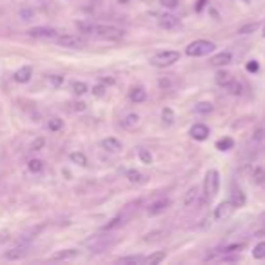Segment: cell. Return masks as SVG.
<instances>
[{
	"instance_id": "obj_50",
	"label": "cell",
	"mask_w": 265,
	"mask_h": 265,
	"mask_svg": "<svg viewBox=\"0 0 265 265\" xmlns=\"http://www.w3.org/2000/svg\"><path fill=\"white\" fill-rule=\"evenodd\" d=\"M264 36H265V27H264Z\"/></svg>"
},
{
	"instance_id": "obj_14",
	"label": "cell",
	"mask_w": 265,
	"mask_h": 265,
	"mask_svg": "<svg viewBox=\"0 0 265 265\" xmlns=\"http://www.w3.org/2000/svg\"><path fill=\"white\" fill-rule=\"evenodd\" d=\"M26 254H27V245H18V247L7 251V253L4 254V258L6 260H20V258H24Z\"/></svg>"
},
{
	"instance_id": "obj_26",
	"label": "cell",
	"mask_w": 265,
	"mask_h": 265,
	"mask_svg": "<svg viewBox=\"0 0 265 265\" xmlns=\"http://www.w3.org/2000/svg\"><path fill=\"white\" fill-rule=\"evenodd\" d=\"M212 109H214V107H212L211 102H200V104H196V106H194V111H196L198 115H209Z\"/></svg>"
},
{
	"instance_id": "obj_20",
	"label": "cell",
	"mask_w": 265,
	"mask_h": 265,
	"mask_svg": "<svg viewBox=\"0 0 265 265\" xmlns=\"http://www.w3.org/2000/svg\"><path fill=\"white\" fill-rule=\"evenodd\" d=\"M251 178H253V182L254 184H258V186L265 184V169L256 165V167L253 169V173H251Z\"/></svg>"
},
{
	"instance_id": "obj_5",
	"label": "cell",
	"mask_w": 265,
	"mask_h": 265,
	"mask_svg": "<svg viewBox=\"0 0 265 265\" xmlns=\"http://www.w3.org/2000/svg\"><path fill=\"white\" fill-rule=\"evenodd\" d=\"M54 40H56V44L62 46V48L79 49V48H84L85 46L84 36H80V35H56Z\"/></svg>"
},
{
	"instance_id": "obj_51",
	"label": "cell",
	"mask_w": 265,
	"mask_h": 265,
	"mask_svg": "<svg viewBox=\"0 0 265 265\" xmlns=\"http://www.w3.org/2000/svg\"><path fill=\"white\" fill-rule=\"evenodd\" d=\"M264 220H265V212H264Z\"/></svg>"
},
{
	"instance_id": "obj_37",
	"label": "cell",
	"mask_w": 265,
	"mask_h": 265,
	"mask_svg": "<svg viewBox=\"0 0 265 265\" xmlns=\"http://www.w3.org/2000/svg\"><path fill=\"white\" fill-rule=\"evenodd\" d=\"M120 264H140V262H144L142 256H126V258H120L118 260Z\"/></svg>"
},
{
	"instance_id": "obj_35",
	"label": "cell",
	"mask_w": 265,
	"mask_h": 265,
	"mask_svg": "<svg viewBox=\"0 0 265 265\" xmlns=\"http://www.w3.org/2000/svg\"><path fill=\"white\" fill-rule=\"evenodd\" d=\"M62 127H64V122L60 120V118H51V120L48 122V129L49 131H60Z\"/></svg>"
},
{
	"instance_id": "obj_47",
	"label": "cell",
	"mask_w": 265,
	"mask_h": 265,
	"mask_svg": "<svg viewBox=\"0 0 265 265\" xmlns=\"http://www.w3.org/2000/svg\"><path fill=\"white\" fill-rule=\"evenodd\" d=\"M262 138H264V129H258L256 134H254V140H262Z\"/></svg>"
},
{
	"instance_id": "obj_46",
	"label": "cell",
	"mask_w": 265,
	"mask_h": 265,
	"mask_svg": "<svg viewBox=\"0 0 265 265\" xmlns=\"http://www.w3.org/2000/svg\"><path fill=\"white\" fill-rule=\"evenodd\" d=\"M85 109V104L84 102H77L75 104V111H84Z\"/></svg>"
},
{
	"instance_id": "obj_49",
	"label": "cell",
	"mask_w": 265,
	"mask_h": 265,
	"mask_svg": "<svg viewBox=\"0 0 265 265\" xmlns=\"http://www.w3.org/2000/svg\"><path fill=\"white\" fill-rule=\"evenodd\" d=\"M118 2H120V4H127V2H129V0H118Z\"/></svg>"
},
{
	"instance_id": "obj_29",
	"label": "cell",
	"mask_w": 265,
	"mask_h": 265,
	"mask_svg": "<svg viewBox=\"0 0 265 265\" xmlns=\"http://www.w3.org/2000/svg\"><path fill=\"white\" fill-rule=\"evenodd\" d=\"M258 22H251V24H245L241 26V27H238V35H251V33H254V31L258 29Z\"/></svg>"
},
{
	"instance_id": "obj_43",
	"label": "cell",
	"mask_w": 265,
	"mask_h": 265,
	"mask_svg": "<svg viewBox=\"0 0 265 265\" xmlns=\"http://www.w3.org/2000/svg\"><path fill=\"white\" fill-rule=\"evenodd\" d=\"M158 85H160L162 89H167V87H171V80H169V79H160V80H158Z\"/></svg>"
},
{
	"instance_id": "obj_9",
	"label": "cell",
	"mask_w": 265,
	"mask_h": 265,
	"mask_svg": "<svg viewBox=\"0 0 265 265\" xmlns=\"http://www.w3.org/2000/svg\"><path fill=\"white\" fill-rule=\"evenodd\" d=\"M231 60H233L231 51H222V53L214 54L211 60H209V64H211L212 67H223V66H227V64H231Z\"/></svg>"
},
{
	"instance_id": "obj_1",
	"label": "cell",
	"mask_w": 265,
	"mask_h": 265,
	"mask_svg": "<svg viewBox=\"0 0 265 265\" xmlns=\"http://www.w3.org/2000/svg\"><path fill=\"white\" fill-rule=\"evenodd\" d=\"M220 189V175L216 169H209L204 178V194L207 200H212L218 194Z\"/></svg>"
},
{
	"instance_id": "obj_30",
	"label": "cell",
	"mask_w": 265,
	"mask_h": 265,
	"mask_svg": "<svg viewBox=\"0 0 265 265\" xmlns=\"http://www.w3.org/2000/svg\"><path fill=\"white\" fill-rule=\"evenodd\" d=\"M214 80H216L218 85H222V87H223V85H225L231 80V75L227 71H223V69H222V71H218L216 75H214Z\"/></svg>"
},
{
	"instance_id": "obj_22",
	"label": "cell",
	"mask_w": 265,
	"mask_h": 265,
	"mask_svg": "<svg viewBox=\"0 0 265 265\" xmlns=\"http://www.w3.org/2000/svg\"><path fill=\"white\" fill-rule=\"evenodd\" d=\"M223 87H225V91H227V93H231V95H240V93H241V84L238 82V80L231 79L227 84L223 85Z\"/></svg>"
},
{
	"instance_id": "obj_38",
	"label": "cell",
	"mask_w": 265,
	"mask_h": 265,
	"mask_svg": "<svg viewBox=\"0 0 265 265\" xmlns=\"http://www.w3.org/2000/svg\"><path fill=\"white\" fill-rule=\"evenodd\" d=\"M160 4H162L165 9H176V7H178V0H160Z\"/></svg>"
},
{
	"instance_id": "obj_18",
	"label": "cell",
	"mask_w": 265,
	"mask_h": 265,
	"mask_svg": "<svg viewBox=\"0 0 265 265\" xmlns=\"http://www.w3.org/2000/svg\"><path fill=\"white\" fill-rule=\"evenodd\" d=\"M165 251H158V253H153L151 256H147V258H144V264H147V265H157V264H160V262H163L165 260Z\"/></svg>"
},
{
	"instance_id": "obj_41",
	"label": "cell",
	"mask_w": 265,
	"mask_h": 265,
	"mask_svg": "<svg viewBox=\"0 0 265 265\" xmlns=\"http://www.w3.org/2000/svg\"><path fill=\"white\" fill-rule=\"evenodd\" d=\"M104 91H106V85L98 84V85H95V87H93V95H97V97H102Z\"/></svg>"
},
{
	"instance_id": "obj_25",
	"label": "cell",
	"mask_w": 265,
	"mask_h": 265,
	"mask_svg": "<svg viewBox=\"0 0 265 265\" xmlns=\"http://www.w3.org/2000/svg\"><path fill=\"white\" fill-rule=\"evenodd\" d=\"M71 89H73V93H75V95L82 97V95H85V93L89 91V87H87V84H85V82H79V80H77V82H73V84H71Z\"/></svg>"
},
{
	"instance_id": "obj_32",
	"label": "cell",
	"mask_w": 265,
	"mask_h": 265,
	"mask_svg": "<svg viewBox=\"0 0 265 265\" xmlns=\"http://www.w3.org/2000/svg\"><path fill=\"white\" fill-rule=\"evenodd\" d=\"M75 26L79 27L80 33H85V35H93V26L95 24H91V22H75Z\"/></svg>"
},
{
	"instance_id": "obj_39",
	"label": "cell",
	"mask_w": 265,
	"mask_h": 265,
	"mask_svg": "<svg viewBox=\"0 0 265 265\" xmlns=\"http://www.w3.org/2000/svg\"><path fill=\"white\" fill-rule=\"evenodd\" d=\"M245 245L243 243H233V245H229V247L223 249V253H238L240 249H243Z\"/></svg>"
},
{
	"instance_id": "obj_2",
	"label": "cell",
	"mask_w": 265,
	"mask_h": 265,
	"mask_svg": "<svg viewBox=\"0 0 265 265\" xmlns=\"http://www.w3.org/2000/svg\"><path fill=\"white\" fill-rule=\"evenodd\" d=\"M93 35L100 36L104 40H122L124 38V31L120 27L109 24H95L93 26Z\"/></svg>"
},
{
	"instance_id": "obj_40",
	"label": "cell",
	"mask_w": 265,
	"mask_h": 265,
	"mask_svg": "<svg viewBox=\"0 0 265 265\" xmlns=\"http://www.w3.org/2000/svg\"><path fill=\"white\" fill-rule=\"evenodd\" d=\"M44 145H46V140H44V138H36L35 142L31 144V149H33V151H40Z\"/></svg>"
},
{
	"instance_id": "obj_27",
	"label": "cell",
	"mask_w": 265,
	"mask_h": 265,
	"mask_svg": "<svg viewBox=\"0 0 265 265\" xmlns=\"http://www.w3.org/2000/svg\"><path fill=\"white\" fill-rule=\"evenodd\" d=\"M233 145H235L233 138L225 136V138L218 140V142H216V149H218V151H229V149H233Z\"/></svg>"
},
{
	"instance_id": "obj_3",
	"label": "cell",
	"mask_w": 265,
	"mask_h": 265,
	"mask_svg": "<svg viewBox=\"0 0 265 265\" xmlns=\"http://www.w3.org/2000/svg\"><path fill=\"white\" fill-rule=\"evenodd\" d=\"M180 60V53L178 51H160V53L151 56V66L155 67H169L175 62Z\"/></svg>"
},
{
	"instance_id": "obj_8",
	"label": "cell",
	"mask_w": 265,
	"mask_h": 265,
	"mask_svg": "<svg viewBox=\"0 0 265 265\" xmlns=\"http://www.w3.org/2000/svg\"><path fill=\"white\" fill-rule=\"evenodd\" d=\"M169 205H171V200H169V198L157 200V202H153V204L149 205V209H147V214H149V216H157V214H160V212L165 211Z\"/></svg>"
},
{
	"instance_id": "obj_33",
	"label": "cell",
	"mask_w": 265,
	"mask_h": 265,
	"mask_svg": "<svg viewBox=\"0 0 265 265\" xmlns=\"http://www.w3.org/2000/svg\"><path fill=\"white\" fill-rule=\"evenodd\" d=\"M138 158H140V162L145 163V165H151V163H153V155H151L147 149H138Z\"/></svg>"
},
{
	"instance_id": "obj_42",
	"label": "cell",
	"mask_w": 265,
	"mask_h": 265,
	"mask_svg": "<svg viewBox=\"0 0 265 265\" xmlns=\"http://www.w3.org/2000/svg\"><path fill=\"white\" fill-rule=\"evenodd\" d=\"M258 62H256V60H249L247 62V71L249 73H256V71H258Z\"/></svg>"
},
{
	"instance_id": "obj_44",
	"label": "cell",
	"mask_w": 265,
	"mask_h": 265,
	"mask_svg": "<svg viewBox=\"0 0 265 265\" xmlns=\"http://www.w3.org/2000/svg\"><path fill=\"white\" fill-rule=\"evenodd\" d=\"M20 17L24 18V20H31V17H33V11H31V9H22V11H20Z\"/></svg>"
},
{
	"instance_id": "obj_48",
	"label": "cell",
	"mask_w": 265,
	"mask_h": 265,
	"mask_svg": "<svg viewBox=\"0 0 265 265\" xmlns=\"http://www.w3.org/2000/svg\"><path fill=\"white\" fill-rule=\"evenodd\" d=\"M205 0H198V6H196V11H202V7H204Z\"/></svg>"
},
{
	"instance_id": "obj_23",
	"label": "cell",
	"mask_w": 265,
	"mask_h": 265,
	"mask_svg": "<svg viewBox=\"0 0 265 265\" xmlns=\"http://www.w3.org/2000/svg\"><path fill=\"white\" fill-rule=\"evenodd\" d=\"M69 160H71L73 163H77V165H87V158H85L84 153H80V151H75V153H71L69 155Z\"/></svg>"
},
{
	"instance_id": "obj_21",
	"label": "cell",
	"mask_w": 265,
	"mask_h": 265,
	"mask_svg": "<svg viewBox=\"0 0 265 265\" xmlns=\"http://www.w3.org/2000/svg\"><path fill=\"white\" fill-rule=\"evenodd\" d=\"M231 202L236 205V207H243L245 205V193L243 191H233V194H231Z\"/></svg>"
},
{
	"instance_id": "obj_36",
	"label": "cell",
	"mask_w": 265,
	"mask_h": 265,
	"mask_svg": "<svg viewBox=\"0 0 265 265\" xmlns=\"http://www.w3.org/2000/svg\"><path fill=\"white\" fill-rule=\"evenodd\" d=\"M48 82L51 87H60V85L64 84V77H62V75H51L48 79Z\"/></svg>"
},
{
	"instance_id": "obj_19",
	"label": "cell",
	"mask_w": 265,
	"mask_h": 265,
	"mask_svg": "<svg viewBox=\"0 0 265 265\" xmlns=\"http://www.w3.org/2000/svg\"><path fill=\"white\" fill-rule=\"evenodd\" d=\"M79 256V251L77 249H64V251H58V253L53 254V260H69Z\"/></svg>"
},
{
	"instance_id": "obj_31",
	"label": "cell",
	"mask_w": 265,
	"mask_h": 265,
	"mask_svg": "<svg viewBox=\"0 0 265 265\" xmlns=\"http://www.w3.org/2000/svg\"><path fill=\"white\" fill-rule=\"evenodd\" d=\"M253 256L256 260H264L265 258V241H260V243H256V245H254Z\"/></svg>"
},
{
	"instance_id": "obj_6",
	"label": "cell",
	"mask_w": 265,
	"mask_h": 265,
	"mask_svg": "<svg viewBox=\"0 0 265 265\" xmlns=\"http://www.w3.org/2000/svg\"><path fill=\"white\" fill-rule=\"evenodd\" d=\"M235 211H236V205L233 204L231 200H225V202H222V204L214 209V220H218V222H223V220H227V218L233 216V214H235Z\"/></svg>"
},
{
	"instance_id": "obj_15",
	"label": "cell",
	"mask_w": 265,
	"mask_h": 265,
	"mask_svg": "<svg viewBox=\"0 0 265 265\" xmlns=\"http://www.w3.org/2000/svg\"><path fill=\"white\" fill-rule=\"evenodd\" d=\"M198 196H200V191H198V187L194 186V187H191L189 191L186 193V196H184V207H191V205L198 200Z\"/></svg>"
},
{
	"instance_id": "obj_7",
	"label": "cell",
	"mask_w": 265,
	"mask_h": 265,
	"mask_svg": "<svg viewBox=\"0 0 265 265\" xmlns=\"http://www.w3.org/2000/svg\"><path fill=\"white\" fill-rule=\"evenodd\" d=\"M158 24L160 27L165 31H175V29H180V18L175 17V15H162V17L158 18Z\"/></svg>"
},
{
	"instance_id": "obj_11",
	"label": "cell",
	"mask_w": 265,
	"mask_h": 265,
	"mask_svg": "<svg viewBox=\"0 0 265 265\" xmlns=\"http://www.w3.org/2000/svg\"><path fill=\"white\" fill-rule=\"evenodd\" d=\"M189 134H191L194 140H198V142H204V140L209 136V127L205 126V124H194V126L191 127Z\"/></svg>"
},
{
	"instance_id": "obj_4",
	"label": "cell",
	"mask_w": 265,
	"mask_h": 265,
	"mask_svg": "<svg viewBox=\"0 0 265 265\" xmlns=\"http://www.w3.org/2000/svg\"><path fill=\"white\" fill-rule=\"evenodd\" d=\"M214 44L209 42V40H194V42H191L189 46H187L186 53L189 54V56H205V54H209L214 51Z\"/></svg>"
},
{
	"instance_id": "obj_28",
	"label": "cell",
	"mask_w": 265,
	"mask_h": 265,
	"mask_svg": "<svg viewBox=\"0 0 265 265\" xmlns=\"http://www.w3.org/2000/svg\"><path fill=\"white\" fill-rule=\"evenodd\" d=\"M127 180L131 182V184H140V182L144 180V176H142V173L136 171V169H129V171H127Z\"/></svg>"
},
{
	"instance_id": "obj_10",
	"label": "cell",
	"mask_w": 265,
	"mask_h": 265,
	"mask_svg": "<svg viewBox=\"0 0 265 265\" xmlns=\"http://www.w3.org/2000/svg\"><path fill=\"white\" fill-rule=\"evenodd\" d=\"M29 36L51 40V38H56V31H54L53 27H33V29H29Z\"/></svg>"
},
{
	"instance_id": "obj_17",
	"label": "cell",
	"mask_w": 265,
	"mask_h": 265,
	"mask_svg": "<svg viewBox=\"0 0 265 265\" xmlns=\"http://www.w3.org/2000/svg\"><path fill=\"white\" fill-rule=\"evenodd\" d=\"M140 122V116L136 113H129V115L124 116V120H122V127H126V129H132V127H136Z\"/></svg>"
},
{
	"instance_id": "obj_24",
	"label": "cell",
	"mask_w": 265,
	"mask_h": 265,
	"mask_svg": "<svg viewBox=\"0 0 265 265\" xmlns=\"http://www.w3.org/2000/svg\"><path fill=\"white\" fill-rule=\"evenodd\" d=\"M162 120L165 126H173L175 124V111L171 107H163L162 109Z\"/></svg>"
},
{
	"instance_id": "obj_16",
	"label": "cell",
	"mask_w": 265,
	"mask_h": 265,
	"mask_svg": "<svg viewBox=\"0 0 265 265\" xmlns=\"http://www.w3.org/2000/svg\"><path fill=\"white\" fill-rule=\"evenodd\" d=\"M129 98H131V102H134V104H142V102H145L147 93H145L142 87H134V89H131V93H129Z\"/></svg>"
},
{
	"instance_id": "obj_13",
	"label": "cell",
	"mask_w": 265,
	"mask_h": 265,
	"mask_svg": "<svg viewBox=\"0 0 265 265\" xmlns=\"http://www.w3.org/2000/svg\"><path fill=\"white\" fill-rule=\"evenodd\" d=\"M100 145H102L104 149L109 151V153H118V151H122V142L118 138H115V136H109V138H104L102 142H100Z\"/></svg>"
},
{
	"instance_id": "obj_12",
	"label": "cell",
	"mask_w": 265,
	"mask_h": 265,
	"mask_svg": "<svg viewBox=\"0 0 265 265\" xmlns=\"http://www.w3.org/2000/svg\"><path fill=\"white\" fill-rule=\"evenodd\" d=\"M31 77H33V69H31L29 66H24L20 67L15 75H13V79H15V82H18V84H27L31 80Z\"/></svg>"
},
{
	"instance_id": "obj_34",
	"label": "cell",
	"mask_w": 265,
	"mask_h": 265,
	"mask_svg": "<svg viewBox=\"0 0 265 265\" xmlns=\"http://www.w3.org/2000/svg\"><path fill=\"white\" fill-rule=\"evenodd\" d=\"M27 169H29L31 173H40L44 169V162L42 160H29V163H27Z\"/></svg>"
},
{
	"instance_id": "obj_45",
	"label": "cell",
	"mask_w": 265,
	"mask_h": 265,
	"mask_svg": "<svg viewBox=\"0 0 265 265\" xmlns=\"http://www.w3.org/2000/svg\"><path fill=\"white\" fill-rule=\"evenodd\" d=\"M7 238H9V235H7V231H2V233H0V243H4V241H6Z\"/></svg>"
}]
</instances>
